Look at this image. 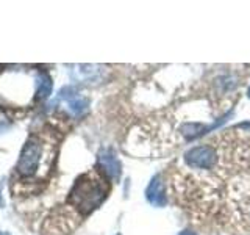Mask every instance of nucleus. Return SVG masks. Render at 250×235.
<instances>
[{"instance_id": "5", "label": "nucleus", "mask_w": 250, "mask_h": 235, "mask_svg": "<svg viewBox=\"0 0 250 235\" xmlns=\"http://www.w3.org/2000/svg\"><path fill=\"white\" fill-rule=\"evenodd\" d=\"M99 166L102 168L100 171L106 176V179H111L114 182L121 179L122 172V164L114 154L113 149H102L99 152Z\"/></svg>"}, {"instance_id": "3", "label": "nucleus", "mask_w": 250, "mask_h": 235, "mask_svg": "<svg viewBox=\"0 0 250 235\" xmlns=\"http://www.w3.org/2000/svg\"><path fill=\"white\" fill-rule=\"evenodd\" d=\"M42 155H44V144L41 138L36 135L30 137L21 152L18 162V172L25 177L38 174L44 159Z\"/></svg>"}, {"instance_id": "1", "label": "nucleus", "mask_w": 250, "mask_h": 235, "mask_svg": "<svg viewBox=\"0 0 250 235\" xmlns=\"http://www.w3.org/2000/svg\"><path fill=\"white\" fill-rule=\"evenodd\" d=\"M166 188L188 219L209 235H250V135L224 130L189 147Z\"/></svg>"}, {"instance_id": "13", "label": "nucleus", "mask_w": 250, "mask_h": 235, "mask_svg": "<svg viewBox=\"0 0 250 235\" xmlns=\"http://www.w3.org/2000/svg\"><path fill=\"white\" fill-rule=\"evenodd\" d=\"M116 235H121V234H116Z\"/></svg>"}, {"instance_id": "2", "label": "nucleus", "mask_w": 250, "mask_h": 235, "mask_svg": "<svg viewBox=\"0 0 250 235\" xmlns=\"http://www.w3.org/2000/svg\"><path fill=\"white\" fill-rule=\"evenodd\" d=\"M109 193V184L106 176L100 169L84 172L75 180L69 193L67 202L74 206L80 213L89 215L106 199Z\"/></svg>"}, {"instance_id": "7", "label": "nucleus", "mask_w": 250, "mask_h": 235, "mask_svg": "<svg viewBox=\"0 0 250 235\" xmlns=\"http://www.w3.org/2000/svg\"><path fill=\"white\" fill-rule=\"evenodd\" d=\"M166 182L163 180V176H155L146 190V198L153 207H164L167 204V193H166Z\"/></svg>"}, {"instance_id": "12", "label": "nucleus", "mask_w": 250, "mask_h": 235, "mask_svg": "<svg viewBox=\"0 0 250 235\" xmlns=\"http://www.w3.org/2000/svg\"><path fill=\"white\" fill-rule=\"evenodd\" d=\"M0 235H10V234H8V232H0Z\"/></svg>"}, {"instance_id": "9", "label": "nucleus", "mask_w": 250, "mask_h": 235, "mask_svg": "<svg viewBox=\"0 0 250 235\" xmlns=\"http://www.w3.org/2000/svg\"><path fill=\"white\" fill-rule=\"evenodd\" d=\"M178 235H199V232H195V231H189V229H185L182 231Z\"/></svg>"}, {"instance_id": "10", "label": "nucleus", "mask_w": 250, "mask_h": 235, "mask_svg": "<svg viewBox=\"0 0 250 235\" xmlns=\"http://www.w3.org/2000/svg\"><path fill=\"white\" fill-rule=\"evenodd\" d=\"M3 206V201H2V193H0V207Z\"/></svg>"}, {"instance_id": "8", "label": "nucleus", "mask_w": 250, "mask_h": 235, "mask_svg": "<svg viewBox=\"0 0 250 235\" xmlns=\"http://www.w3.org/2000/svg\"><path fill=\"white\" fill-rule=\"evenodd\" d=\"M52 94V78L47 72H41L38 77V100H45Z\"/></svg>"}, {"instance_id": "6", "label": "nucleus", "mask_w": 250, "mask_h": 235, "mask_svg": "<svg viewBox=\"0 0 250 235\" xmlns=\"http://www.w3.org/2000/svg\"><path fill=\"white\" fill-rule=\"evenodd\" d=\"M60 97L67 102V110L75 116L83 115L89 107V99L82 96L80 93H77L72 86H66L60 91Z\"/></svg>"}, {"instance_id": "11", "label": "nucleus", "mask_w": 250, "mask_h": 235, "mask_svg": "<svg viewBox=\"0 0 250 235\" xmlns=\"http://www.w3.org/2000/svg\"><path fill=\"white\" fill-rule=\"evenodd\" d=\"M247 97H250V86H249V90H247Z\"/></svg>"}, {"instance_id": "4", "label": "nucleus", "mask_w": 250, "mask_h": 235, "mask_svg": "<svg viewBox=\"0 0 250 235\" xmlns=\"http://www.w3.org/2000/svg\"><path fill=\"white\" fill-rule=\"evenodd\" d=\"M70 78L77 83H88L96 85L104 82L106 75V68L100 65H74L69 66Z\"/></svg>"}]
</instances>
